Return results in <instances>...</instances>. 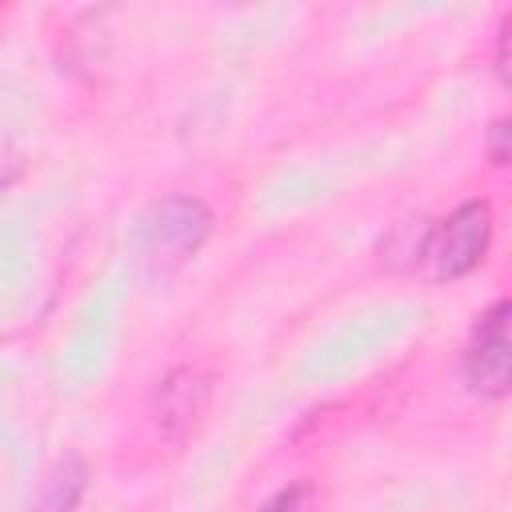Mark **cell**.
<instances>
[{
	"label": "cell",
	"mask_w": 512,
	"mask_h": 512,
	"mask_svg": "<svg viewBox=\"0 0 512 512\" xmlns=\"http://www.w3.org/2000/svg\"><path fill=\"white\" fill-rule=\"evenodd\" d=\"M208 408V376L200 368L168 372L152 392V416L168 440H184Z\"/></svg>",
	"instance_id": "obj_4"
},
{
	"label": "cell",
	"mask_w": 512,
	"mask_h": 512,
	"mask_svg": "<svg viewBox=\"0 0 512 512\" xmlns=\"http://www.w3.org/2000/svg\"><path fill=\"white\" fill-rule=\"evenodd\" d=\"M304 484H292V488H284V492H276L260 512H304Z\"/></svg>",
	"instance_id": "obj_6"
},
{
	"label": "cell",
	"mask_w": 512,
	"mask_h": 512,
	"mask_svg": "<svg viewBox=\"0 0 512 512\" xmlns=\"http://www.w3.org/2000/svg\"><path fill=\"white\" fill-rule=\"evenodd\" d=\"M488 244H492V208H488V200H464L456 212H448L444 220L424 228L412 256H416V264H428L432 276L452 280V276L472 272L484 260Z\"/></svg>",
	"instance_id": "obj_1"
},
{
	"label": "cell",
	"mask_w": 512,
	"mask_h": 512,
	"mask_svg": "<svg viewBox=\"0 0 512 512\" xmlns=\"http://www.w3.org/2000/svg\"><path fill=\"white\" fill-rule=\"evenodd\" d=\"M208 224H212V216H208V208L200 200H192V196H168V200L152 204L148 216L140 220L144 256L152 264H160V268L180 264V260H188L204 244Z\"/></svg>",
	"instance_id": "obj_2"
},
{
	"label": "cell",
	"mask_w": 512,
	"mask_h": 512,
	"mask_svg": "<svg viewBox=\"0 0 512 512\" xmlns=\"http://www.w3.org/2000/svg\"><path fill=\"white\" fill-rule=\"evenodd\" d=\"M504 136H508V120H496V124H492V144H488V152H492V160H496V164H504V160H508Z\"/></svg>",
	"instance_id": "obj_7"
},
{
	"label": "cell",
	"mask_w": 512,
	"mask_h": 512,
	"mask_svg": "<svg viewBox=\"0 0 512 512\" xmlns=\"http://www.w3.org/2000/svg\"><path fill=\"white\" fill-rule=\"evenodd\" d=\"M460 372L468 380L472 392L500 400L508 392L512 380V344H508V300H496L472 328L464 356H460Z\"/></svg>",
	"instance_id": "obj_3"
},
{
	"label": "cell",
	"mask_w": 512,
	"mask_h": 512,
	"mask_svg": "<svg viewBox=\"0 0 512 512\" xmlns=\"http://www.w3.org/2000/svg\"><path fill=\"white\" fill-rule=\"evenodd\" d=\"M88 488V464L80 456L56 460V468L44 476L40 488V512H72Z\"/></svg>",
	"instance_id": "obj_5"
}]
</instances>
